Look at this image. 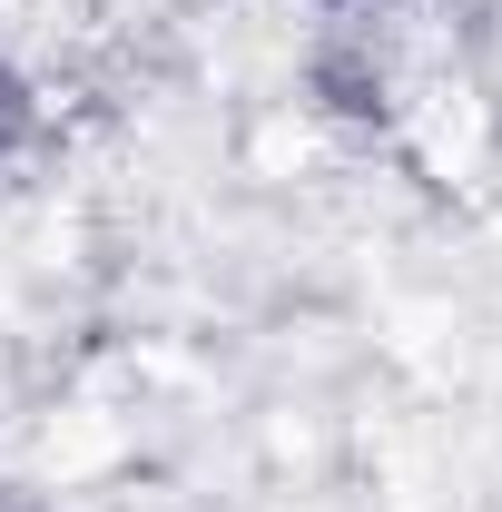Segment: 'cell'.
I'll return each mask as SVG.
<instances>
[{"mask_svg":"<svg viewBox=\"0 0 502 512\" xmlns=\"http://www.w3.org/2000/svg\"><path fill=\"white\" fill-rule=\"evenodd\" d=\"M20 119H30V109H20V79H10V69H0V148H10V138H20Z\"/></svg>","mask_w":502,"mask_h":512,"instance_id":"cell-1","label":"cell"}]
</instances>
